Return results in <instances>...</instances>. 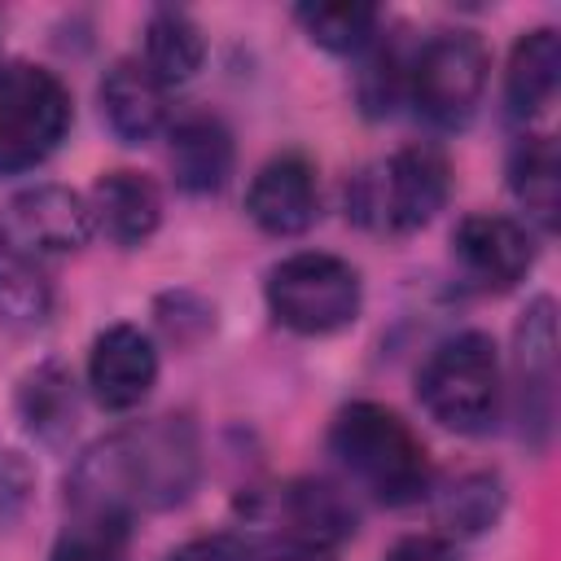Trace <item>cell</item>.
<instances>
[{"label": "cell", "instance_id": "cell-14", "mask_svg": "<svg viewBox=\"0 0 561 561\" xmlns=\"http://www.w3.org/2000/svg\"><path fill=\"white\" fill-rule=\"evenodd\" d=\"M96 96H101V118L123 145H145L167 123V88L136 57H118L105 70Z\"/></svg>", "mask_w": 561, "mask_h": 561}, {"label": "cell", "instance_id": "cell-13", "mask_svg": "<svg viewBox=\"0 0 561 561\" xmlns=\"http://www.w3.org/2000/svg\"><path fill=\"white\" fill-rule=\"evenodd\" d=\"M158 381V351L136 324H110L88 351V386L105 412H131Z\"/></svg>", "mask_w": 561, "mask_h": 561}, {"label": "cell", "instance_id": "cell-1", "mask_svg": "<svg viewBox=\"0 0 561 561\" xmlns=\"http://www.w3.org/2000/svg\"><path fill=\"white\" fill-rule=\"evenodd\" d=\"M202 478V438L188 416H149L96 438L66 478L70 513L123 517L167 513Z\"/></svg>", "mask_w": 561, "mask_h": 561}, {"label": "cell", "instance_id": "cell-27", "mask_svg": "<svg viewBox=\"0 0 561 561\" xmlns=\"http://www.w3.org/2000/svg\"><path fill=\"white\" fill-rule=\"evenodd\" d=\"M245 557H250L245 539H237V535H202V539L180 543L167 561H245Z\"/></svg>", "mask_w": 561, "mask_h": 561}, {"label": "cell", "instance_id": "cell-5", "mask_svg": "<svg viewBox=\"0 0 561 561\" xmlns=\"http://www.w3.org/2000/svg\"><path fill=\"white\" fill-rule=\"evenodd\" d=\"M263 294H267V311L276 316V324L302 337H324V333L355 324L359 302H364L359 272L346 259L320 254V250L280 259L267 272Z\"/></svg>", "mask_w": 561, "mask_h": 561}, {"label": "cell", "instance_id": "cell-15", "mask_svg": "<svg viewBox=\"0 0 561 561\" xmlns=\"http://www.w3.org/2000/svg\"><path fill=\"white\" fill-rule=\"evenodd\" d=\"M92 224L105 228L114 245H145L162 224V197L140 171H105L92 184Z\"/></svg>", "mask_w": 561, "mask_h": 561}, {"label": "cell", "instance_id": "cell-12", "mask_svg": "<svg viewBox=\"0 0 561 561\" xmlns=\"http://www.w3.org/2000/svg\"><path fill=\"white\" fill-rule=\"evenodd\" d=\"M320 210V188H316V167L302 153H276L267 158L250 188H245V215L267 232V237H298L316 224Z\"/></svg>", "mask_w": 561, "mask_h": 561}, {"label": "cell", "instance_id": "cell-19", "mask_svg": "<svg viewBox=\"0 0 561 561\" xmlns=\"http://www.w3.org/2000/svg\"><path fill=\"white\" fill-rule=\"evenodd\" d=\"M202 57H206L202 26L184 9H153L149 13V22H145V66L162 88L193 79Z\"/></svg>", "mask_w": 561, "mask_h": 561}, {"label": "cell", "instance_id": "cell-9", "mask_svg": "<svg viewBox=\"0 0 561 561\" xmlns=\"http://www.w3.org/2000/svg\"><path fill=\"white\" fill-rule=\"evenodd\" d=\"M447 193H451V167H447L443 149L403 145L386 162V175L377 184L359 180V197L351 206H355L359 219L368 210H377V219L390 232H416L447 206Z\"/></svg>", "mask_w": 561, "mask_h": 561}, {"label": "cell", "instance_id": "cell-16", "mask_svg": "<svg viewBox=\"0 0 561 561\" xmlns=\"http://www.w3.org/2000/svg\"><path fill=\"white\" fill-rule=\"evenodd\" d=\"M561 83V35L552 26H535L526 31L513 53H508V70H504V110L517 123L539 118Z\"/></svg>", "mask_w": 561, "mask_h": 561}, {"label": "cell", "instance_id": "cell-3", "mask_svg": "<svg viewBox=\"0 0 561 561\" xmlns=\"http://www.w3.org/2000/svg\"><path fill=\"white\" fill-rule=\"evenodd\" d=\"M416 399L443 430L486 434L495 425L500 399H504L495 342L482 329L443 337L416 373Z\"/></svg>", "mask_w": 561, "mask_h": 561}, {"label": "cell", "instance_id": "cell-21", "mask_svg": "<svg viewBox=\"0 0 561 561\" xmlns=\"http://www.w3.org/2000/svg\"><path fill=\"white\" fill-rule=\"evenodd\" d=\"M18 416L44 443H57L75 425V381L61 364H39L18 386Z\"/></svg>", "mask_w": 561, "mask_h": 561}, {"label": "cell", "instance_id": "cell-2", "mask_svg": "<svg viewBox=\"0 0 561 561\" xmlns=\"http://www.w3.org/2000/svg\"><path fill=\"white\" fill-rule=\"evenodd\" d=\"M329 447L342 469L390 508L416 504L430 491V451L416 430L386 403H346L329 425Z\"/></svg>", "mask_w": 561, "mask_h": 561}, {"label": "cell", "instance_id": "cell-8", "mask_svg": "<svg viewBox=\"0 0 561 561\" xmlns=\"http://www.w3.org/2000/svg\"><path fill=\"white\" fill-rule=\"evenodd\" d=\"M92 206L66 184H35L0 206V259L39 267L92 237Z\"/></svg>", "mask_w": 561, "mask_h": 561}, {"label": "cell", "instance_id": "cell-10", "mask_svg": "<svg viewBox=\"0 0 561 561\" xmlns=\"http://www.w3.org/2000/svg\"><path fill=\"white\" fill-rule=\"evenodd\" d=\"M451 259L469 285L504 294L535 267V232L508 215H465L451 232Z\"/></svg>", "mask_w": 561, "mask_h": 561}, {"label": "cell", "instance_id": "cell-6", "mask_svg": "<svg viewBox=\"0 0 561 561\" xmlns=\"http://www.w3.org/2000/svg\"><path fill=\"white\" fill-rule=\"evenodd\" d=\"M75 105L66 83L31 61L0 66V175L39 167L70 131Z\"/></svg>", "mask_w": 561, "mask_h": 561}, {"label": "cell", "instance_id": "cell-28", "mask_svg": "<svg viewBox=\"0 0 561 561\" xmlns=\"http://www.w3.org/2000/svg\"><path fill=\"white\" fill-rule=\"evenodd\" d=\"M386 561H460V557H456L451 539H443V535H403L386 552Z\"/></svg>", "mask_w": 561, "mask_h": 561}, {"label": "cell", "instance_id": "cell-23", "mask_svg": "<svg viewBox=\"0 0 561 561\" xmlns=\"http://www.w3.org/2000/svg\"><path fill=\"white\" fill-rule=\"evenodd\" d=\"M127 539H131V522L75 513L61 539L53 543L48 561H127Z\"/></svg>", "mask_w": 561, "mask_h": 561}, {"label": "cell", "instance_id": "cell-22", "mask_svg": "<svg viewBox=\"0 0 561 561\" xmlns=\"http://www.w3.org/2000/svg\"><path fill=\"white\" fill-rule=\"evenodd\" d=\"M298 26L307 31L311 44L329 53H364L377 39V4L364 0H324V4H298L294 9Z\"/></svg>", "mask_w": 561, "mask_h": 561}, {"label": "cell", "instance_id": "cell-24", "mask_svg": "<svg viewBox=\"0 0 561 561\" xmlns=\"http://www.w3.org/2000/svg\"><path fill=\"white\" fill-rule=\"evenodd\" d=\"M53 307L48 280L39 276V267H22L0 259V333H18V329H35Z\"/></svg>", "mask_w": 561, "mask_h": 561}, {"label": "cell", "instance_id": "cell-25", "mask_svg": "<svg viewBox=\"0 0 561 561\" xmlns=\"http://www.w3.org/2000/svg\"><path fill=\"white\" fill-rule=\"evenodd\" d=\"M355 92H359V105L368 118H386L399 96L408 92V61L399 57L394 44H377L373 57L364 61L359 79H355Z\"/></svg>", "mask_w": 561, "mask_h": 561}, {"label": "cell", "instance_id": "cell-17", "mask_svg": "<svg viewBox=\"0 0 561 561\" xmlns=\"http://www.w3.org/2000/svg\"><path fill=\"white\" fill-rule=\"evenodd\" d=\"M171 175L184 193H219L232 175V136L215 114H184L171 127Z\"/></svg>", "mask_w": 561, "mask_h": 561}, {"label": "cell", "instance_id": "cell-4", "mask_svg": "<svg viewBox=\"0 0 561 561\" xmlns=\"http://www.w3.org/2000/svg\"><path fill=\"white\" fill-rule=\"evenodd\" d=\"M245 517L259 552L285 561H320L355 535V508L316 478H294L267 495H254Z\"/></svg>", "mask_w": 561, "mask_h": 561}, {"label": "cell", "instance_id": "cell-20", "mask_svg": "<svg viewBox=\"0 0 561 561\" xmlns=\"http://www.w3.org/2000/svg\"><path fill=\"white\" fill-rule=\"evenodd\" d=\"M500 513H504V482H500V473H486V469L460 473L434 500V522L460 539L491 530L500 522Z\"/></svg>", "mask_w": 561, "mask_h": 561}, {"label": "cell", "instance_id": "cell-11", "mask_svg": "<svg viewBox=\"0 0 561 561\" xmlns=\"http://www.w3.org/2000/svg\"><path fill=\"white\" fill-rule=\"evenodd\" d=\"M513 373H517L522 430L535 443H543L552 430V394H557V302L548 294L530 298L513 329Z\"/></svg>", "mask_w": 561, "mask_h": 561}, {"label": "cell", "instance_id": "cell-26", "mask_svg": "<svg viewBox=\"0 0 561 561\" xmlns=\"http://www.w3.org/2000/svg\"><path fill=\"white\" fill-rule=\"evenodd\" d=\"M31 495H35V465L22 451L0 447V535L9 526H18Z\"/></svg>", "mask_w": 561, "mask_h": 561}, {"label": "cell", "instance_id": "cell-18", "mask_svg": "<svg viewBox=\"0 0 561 561\" xmlns=\"http://www.w3.org/2000/svg\"><path fill=\"white\" fill-rule=\"evenodd\" d=\"M508 188L539 232H557L561 210V158L548 131H526L508 158Z\"/></svg>", "mask_w": 561, "mask_h": 561}, {"label": "cell", "instance_id": "cell-7", "mask_svg": "<svg viewBox=\"0 0 561 561\" xmlns=\"http://www.w3.org/2000/svg\"><path fill=\"white\" fill-rule=\"evenodd\" d=\"M486 44L473 31H434L408 61V96L438 131H460L486 92Z\"/></svg>", "mask_w": 561, "mask_h": 561}]
</instances>
